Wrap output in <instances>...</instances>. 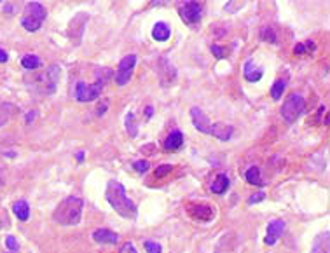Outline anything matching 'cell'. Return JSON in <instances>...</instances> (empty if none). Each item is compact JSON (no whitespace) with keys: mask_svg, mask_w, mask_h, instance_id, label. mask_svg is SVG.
<instances>
[{"mask_svg":"<svg viewBox=\"0 0 330 253\" xmlns=\"http://www.w3.org/2000/svg\"><path fill=\"white\" fill-rule=\"evenodd\" d=\"M105 198H107L108 205L112 206L121 217L131 218V220L136 218L138 208L131 199L128 198V194H126V189L122 183L116 182V180L108 182L107 190H105Z\"/></svg>","mask_w":330,"mask_h":253,"instance_id":"cell-1","label":"cell"},{"mask_svg":"<svg viewBox=\"0 0 330 253\" xmlns=\"http://www.w3.org/2000/svg\"><path fill=\"white\" fill-rule=\"evenodd\" d=\"M112 79V70L110 68H96V80L93 84H88L84 80H79L75 84V100L79 103H89L101 96L105 89V84Z\"/></svg>","mask_w":330,"mask_h":253,"instance_id":"cell-2","label":"cell"},{"mask_svg":"<svg viewBox=\"0 0 330 253\" xmlns=\"http://www.w3.org/2000/svg\"><path fill=\"white\" fill-rule=\"evenodd\" d=\"M82 208H84V199L70 195V198L63 199L56 206L52 218L60 226H77L80 222V217H82Z\"/></svg>","mask_w":330,"mask_h":253,"instance_id":"cell-3","label":"cell"},{"mask_svg":"<svg viewBox=\"0 0 330 253\" xmlns=\"http://www.w3.org/2000/svg\"><path fill=\"white\" fill-rule=\"evenodd\" d=\"M61 77V68L58 65H51L46 72L35 73L32 75V79H26V84L30 86V89L40 93V95H52L58 88Z\"/></svg>","mask_w":330,"mask_h":253,"instance_id":"cell-4","label":"cell"},{"mask_svg":"<svg viewBox=\"0 0 330 253\" xmlns=\"http://www.w3.org/2000/svg\"><path fill=\"white\" fill-rule=\"evenodd\" d=\"M47 18V9L42 6L40 2H28L26 7L23 11V18H21V24L26 32H37L40 30L42 23L46 21Z\"/></svg>","mask_w":330,"mask_h":253,"instance_id":"cell-5","label":"cell"},{"mask_svg":"<svg viewBox=\"0 0 330 253\" xmlns=\"http://www.w3.org/2000/svg\"><path fill=\"white\" fill-rule=\"evenodd\" d=\"M304 110H306L304 96L297 95V93H292V95L283 101V107H281V116H283V119L287 121L288 124H293V122L302 116Z\"/></svg>","mask_w":330,"mask_h":253,"instance_id":"cell-6","label":"cell"},{"mask_svg":"<svg viewBox=\"0 0 330 253\" xmlns=\"http://www.w3.org/2000/svg\"><path fill=\"white\" fill-rule=\"evenodd\" d=\"M136 54H128L119 61V67L116 72V84L117 86H126L131 80L134 65H136Z\"/></svg>","mask_w":330,"mask_h":253,"instance_id":"cell-7","label":"cell"},{"mask_svg":"<svg viewBox=\"0 0 330 253\" xmlns=\"http://www.w3.org/2000/svg\"><path fill=\"white\" fill-rule=\"evenodd\" d=\"M203 4L201 2H185L183 6H180L178 9V14H180L182 21L187 24H194L198 21H201L203 16Z\"/></svg>","mask_w":330,"mask_h":253,"instance_id":"cell-8","label":"cell"},{"mask_svg":"<svg viewBox=\"0 0 330 253\" xmlns=\"http://www.w3.org/2000/svg\"><path fill=\"white\" fill-rule=\"evenodd\" d=\"M285 232V222L280 218L276 220H271V222L267 223V236L266 239H264V243L267 244V246H274L276 241L280 239V236Z\"/></svg>","mask_w":330,"mask_h":253,"instance_id":"cell-9","label":"cell"},{"mask_svg":"<svg viewBox=\"0 0 330 253\" xmlns=\"http://www.w3.org/2000/svg\"><path fill=\"white\" fill-rule=\"evenodd\" d=\"M190 119H193V124L194 128L198 129L199 133H205V134H210V128L211 124L208 122L205 112H203L199 107H193L190 108Z\"/></svg>","mask_w":330,"mask_h":253,"instance_id":"cell-10","label":"cell"},{"mask_svg":"<svg viewBox=\"0 0 330 253\" xmlns=\"http://www.w3.org/2000/svg\"><path fill=\"white\" fill-rule=\"evenodd\" d=\"M175 77H177L175 67L166 58H161V65H159V79H161V84L166 88V86H170L173 82Z\"/></svg>","mask_w":330,"mask_h":253,"instance_id":"cell-11","label":"cell"},{"mask_svg":"<svg viewBox=\"0 0 330 253\" xmlns=\"http://www.w3.org/2000/svg\"><path fill=\"white\" fill-rule=\"evenodd\" d=\"M232 133H234V126L226 124V122H215L210 128V134H213L215 138H218L220 142L231 140Z\"/></svg>","mask_w":330,"mask_h":253,"instance_id":"cell-12","label":"cell"},{"mask_svg":"<svg viewBox=\"0 0 330 253\" xmlns=\"http://www.w3.org/2000/svg\"><path fill=\"white\" fill-rule=\"evenodd\" d=\"M243 75H244V79H246L248 82H259V80L262 79V75H264V70L260 67H257V65L254 63V60L248 58L246 61H244Z\"/></svg>","mask_w":330,"mask_h":253,"instance_id":"cell-13","label":"cell"},{"mask_svg":"<svg viewBox=\"0 0 330 253\" xmlns=\"http://www.w3.org/2000/svg\"><path fill=\"white\" fill-rule=\"evenodd\" d=\"M311 253H330V232H320L313 241Z\"/></svg>","mask_w":330,"mask_h":253,"instance_id":"cell-14","label":"cell"},{"mask_svg":"<svg viewBox=\"0 0 330 253\" xmlns=\"http://www.w3.org/2000/svg\"><path fill=\"white\" fill-rule=\"evenodd\" d=\"M93 239H95L96 243H101V244H116L117 241H119V236L110 229H98V231L93 232Z\"/></svg>","mask_w":330,"mask_h":253,"instance_id":"cell-15","label":"cell"},{"mask_svg":"<svg viewBox=\"0 0 330 253\" xmlns=\"http://www.w3.org/2000/svg\"><path fill=\"white\" fill-rule=\"evenodd\" d=\"M189 211L190 215L199 220H211L213 218V210L206 205H189Z\"/></svg>","mask_w":330,"mask_h":253,"instance_id":"cell-16","label":"cell"},{"mask_svg":"<svg viewBox=\"0 0 330 253\" xmlns=\"http://www.w3.org/2000/svg\"><path fill=\"white\" fill-rule=\"evenodd\" d=\"M229 185H231L229 177H227L226 173H218L217 178L211 182L210 189H211V192H213V194H224L227 189H229Z\"/></svg>","mask_w":330,"mask_h":253,"instance_id":"cell-17","label":"cell"},{"mask_svg":"<svg viewBox=\"0 0 330 253\" xmlns=\"http://www.w3.org/2000/svg\"><path fill=\"white\" fill-rule=\"evenodd\" d=\"M152 37H154V40H157V42H166V40L171 37V28L166 23L159 21V23L154 24Z\"/></svg>","mask_w":330,"mask_h":253,"instance_id":"cell-18","label":"cell"},{"mask_svg":"<svg viewBox=\"0 0 330 253\" xmlns=\"http://www.w3.org/2000/svg\"><path fill=\"white\" fill-rule=\"evenodd\" d=\"M18 107L12 103H0V128L2 126H6L7 122H9L12 117L18 114Z\"/></svg>","mask_w":330,"mask_h":253,"instance_id":"cell-19","label":"cell"},{"mask_svg":"<svg viewBox=\"0 0 330 253\" xmlns=\"http://www.w3.org/2000/svg\"><path fill=\"white\" fill-rule=\"evenodd\" d=\"M182 144H183V134L180 129H175V131H171L170 136L166 138L164 150H177V149H180Z\"/></svg>","mask_w":330,"mask_h":253,"instance_id":"cell-20","label":"cell"},{"mask_svg":"<svg viewBox=\"0 0 330 253\" xmlns=\"http://www.w3.org/2000/svg\"><path fill=\"white\" fill-rule=\"evenodd\" d=\"M12 210H14V215L18 217V220L26 222V220L30 218V205H28L24 199H21V201H16L14 206H12Z\"/></svg>","mask_w":330,"mask_h":253,"instance_id":"cell-21","label":"cell"},{"mask_svg":"<svg viewBox=\"0 0 330 253\" xmlns=\"http://www.w3.org/2000/svg\"><path fill=\"white\" fill-rule=\"evenodd\" d=\"M244 178H246V182L252 183V185H257V187L264 185V180H262V177H260V170L257 168V166H250V168L246 170V173H244Z\"/></svg>","mask_w":330,"mask_h":253,"instance_id":"cell-22","label":"cell"},{"mask_svg":"<svg viewBox=\"0 0 330 253\" xmlns=\"http://www.w3.org/2000/svg\"><path fill=\"white\" fill-rule=\"evenodd\" d=\"M21 65L26 70H35V68H40L42 67V60L39 58L37 54H24L21 58Z\"/></svg>","mask_w":330,"mask_h":253,"instance_id":"cell-23","label":"cell"},{"mask_svg":"<svg viewBox=\"0 0 330 253\" xmlns=\"http://www.w3.org/2000/svg\"><path fill=\"white\" fill-rule=\"evenodd\" d=\"M285 89H287V80H285V79L274 80V84H272V88H271V96H272V100H276V101L281 100V96H283Z\"/></svg>","mask_w":330,"mask_h":253,"instance_id":"cell-24","label":"cell"},{"mask_svg":"<svg viewBox=\"0 0 330 253\" xmlns=\"http://www.w3.org/2000/svg\"><path fill=\"white\" fill-rule=\"evenodd\" d=\"M126 131H128V134L131 138H134L138 134V124H136V121H134V114L133 112H128L126 114Z\"/></svg>","mask_w":330,"mask_h":253,"instance_id":"cell-25","label":"cell"},{"mask_svg":"<svg viewBox=\"0 0 330 253\" xmlns=\"http://www.w3.org/2000/svg\"><path fill=\"white\" fill-rule=\"evenodd\" d=\"M316 49V44L313 40H308V42H302V44H297L293 52L295 54H306V52H313Z\"/></svg>","mask_w":330,"mask_h":253,"instance_id":"cell-26","label":"cell"},{"mask_svg":"<svg viewBox=\"0 0 330 253\" xmlns=\"http://www.w3.org/2000/svg\"><path fill=\"white\" fill-rule=\"evenodd\" d=\"M210 51L213 52V56H215L217 60H224V58L227 56V52H229V49H227V47H222V46H215V44H213V46L210 47Z\"/></svg>","mask_w":330,"mask_h":253,"instance_id":"cell-27","label":"cell"},{"mask_svg":"<svg viewBox=\"0 0 330 253\" xmlns=\"http://www.w3.org/2000/svg\"><path fill=\"white\" fill-rule=\"evenodd\" d=\"M133 168H134V171H138V173H145V171L150 170V162L145 161V159H140V161L133 162Z\"/></svg>","mask_w":330,"mask_h":253,"instance_id":"cell-28","label":"cell"},{"mask_svg":"<svg viewBox=\"0 0 330 253\" xmlns=\"http://www.w3.org/2000/svg\"><path fill=\"white\" fill-rule=\"evenodd\" d=\"M171 170H173V166L171 164H162V166H157V170L154 175H156V178H162V177H166V175H170Z\"/></svg>","mask_w":330,"mask_h":253,"instance_id":"cell-29","label":"cell"},{"mask_svg":"<svg viewBox=\"0 0 330 253\" xmlns=\"http://www.w3.org/2000/svg\"><path fill=\"white\" fill-rule=\"evenodd\" d=\"M145 250L149 253H162V246L157 241H145Z\"/></svg>","mask_w":330,"mask_h":253,"instance_id":"cell-30","label":"cell"},{"mask_svg":"<svg viewBox=\"0 0 330 253\" xmlns=\"http://www.w3.org/2000/svg\"><path fill=\"white\" fill-rule=\"evenodd\" d=\"M262 39L269 40V42H272V44H276V35H274V32H272L271 28H264V30H262Z\"/></svg>","mask_w":330,"mask_h":253,"instance_id":"cell-31","label":"cell"},{"mask_svg":"<svg viewBox=\"0 0 330 253\" xmlns=\"http://www.w3.org/2000/svg\"><path fill=\"white\" fill-rule=\"evenodd\" d=\"M6 244H7V248H9V250H12V251H18L19 250V244H18V241H16L14 236H7V238H6Z\"/></svg>","mask_w":330,"mask_h":253,"instance_id":"cell-32","label":"cell"},{"mask_svg":"<svg viewBox=\"0 0 330 253\" xmlns=\"http://www.w3.org/2000/svg\"><path fill=\"white\" fill-rule=\"evenodd\" d=\"M264 199H266V194H264V192H257L254 195H250V199H248V205H257V203L264 201Z\"/></svg>","mask_w":330,"mask_h":253,"instance_id":"cell-33","label":"cell"},{"mask_svg":"<svg viewBox=\"0 0 330 253\" xmlns=\"http://www.w3.org/2000/svg\"><path fill=\"white\" fill-rule=\"evenodd\" d=\"M119 253H138V251H136V248H134L133 243H126L124 246L121 248Z\"/></svg>","mask_w":330,"mask_h":253,"instance_id":"cell-34","label":"cell"},{"mask_svg":"<svg viewBox=\"0 0 330 253\" xmlns=\"http://www.w3.org/2000/svg\"><path fill=\"white\" fill-rule=\"evenodd\" d=\"M107 107H108V101L107 100H103V105H100V107H98V117H101L105 114V110H107Z\"/></svg>","mask_w":330,"mask_h":253,"instance_id":"cell-35","label":"cell"},{"mask_svg":"<svg viewBox=\"0 0 330 253\" xmlns=\"http://www.w3.org/2000/svg\"><path fill=\"white\" fill-rule=\"evenodd\" d=\"M7 60H9V54L4 49H0V63H6Z\"/></svg>","mask_w":330,"mask_h":253,"instance_id":"cell-36","label":"cell"},{"mask_svg":"<svg viewBox=\"0 0 330 253\" xmlns=\"http://www.w3.org/2000/svg\"><path fill=\"white\" fill-rule=\"evenodd\" d=\"M35 116H37V112H35V110H34V112H28V114H26V122H28V124H30V122H34V121H35Z\"/></svg>","mask_w":330,"mask_h":253,"instance_id":"cell-37","label":"cell"},{"mask_svg":"<svg viewBox=\"0 0 330 253\" xmlns=\"http://www.w3.org/2000/svg\"><path fill=\"white\" fill-rule=\"evenodd\" d=\"M145 116H147V119H152V116H154V108H152V107H147V108H145Z\"/></svg>","mask_w":330,"mask_h":253,"instance_id":"cell-38","label":"cell"},{"mask_svg":"<svg viewBox=\"0 0 330 253\" xmlns=\"http://www.w3.org/2000/svg\"><path fill=\"white\" fill-rule=\"evenodd\" d=\"M77 161L84 162V150H79V152H77Z\"/></svg>","mask_w":330,"mask_h":253,"instance_id":"cell-39","label":"cell"},{"mask_svg":"<svg viewBox=\"0 0 330 253\" xmlns=\"http://www.w3.org/2000/svg\"><path fill=\"white\" fill-rule=\"evenodd\" d=\"M4 11L12 12V11H14V6H11V4H9V6H6V7H4Z\"/></svg>","mask_w":330,"mask_h":253,"instance_id":"cell-40","label":"cell"}]
</instances>
